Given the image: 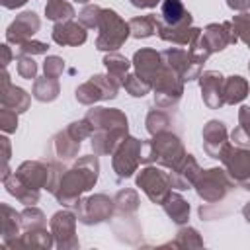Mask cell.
Returning <instances> with one entry per match:
<instances>
[{"label": "cell", "mask_w": 250, "mask_h": 250, "mask_svg": "<svg viewBox=\"0 0 250 250\" xmlns=\"http://www.w3.org/2000/svg\"><path fill=\"white\" fill-rule=\"evenodd\" d=\"M100 176V162L96 154L80 156L70 168H66L59 180V186L55 189V199L61 205L76 207L82 199V193L90 191Z\"/></svg>", "instance_id": "cell-1"}, {"label": "cell", "mask_w": 250, "mask_h": 250, "mask_svg": "<svg viewBox=\"0 0 250 250\" xmlns=\"http://www.w3.org/2000/svg\"><path fill=\"white\" fill-rule=\"evenodd\" d=\"M186 154L188 152H186L180 137L172 131H164V133L152 135V139H148V141H143L141 162L143 164L156 162L162 168L174 170Z\"/></svg>", "instance_id": "cell-2"}, {"label": "cell", "mask_w": 250, "mask_h": 250, "mask_svg": "<svg viewBox=\"0 0 250 250\" xmlns=\"http://www.w3.org/2000/svg\"><path fill=\"white\" fill-rule=\"evenodd\" d=\"M98 31L100 33H98V39H96V49L107 51V53L117 51L127 41V37L131 35L129 21H125L115 10H109V8L102 10Z\"/></svg>", "instance_id": "cell-3"}, {"label": "cell", "mask_w": 250, "mask_h": 250, "mask_svg": "<svg viewBox=\"0 0 250 250\" xmlns=\"http://www.w3.org/2000/svg\"><path fill=\"white\" fill-rule=\"evenodd\" d=\"M193 188L205 203H219L234 189V180L223 168H209L199 172Z\"/></svg>", "instance_id": "cell-4"}, {"label": "cell", "mask_w": 250, "mask_h": 250, "mask_svg": "<svg viewBox=\"0 0 250 250\" xmlns=\"http://www.w3.org/2000/svg\"><path fill=\"white\" fill-rule=\"evenodd\" d=\"M150 86H152V92H154V105L156 107L170 109L182 100L184 80L168 64H162V68L158 70V74L154 76Z\"/></svg>", "instance_id": "cell-5"}, {"label": "cell", "mask_w": 250, "mask_h": 250, "mask_svg": "<svg viewBox=\"0 0 250 250\" xmlns=\"http://www.w3.org/2000/svg\"><path fill=\"white\" fill-rule=\"evenodd\" d=\"M137 188H141L145 191V195L152 201V203H164V199L168 197V193L172 191V182H170V172H164L162 166H150L146 164L135 178Z\"/></svg>", "instance_id": "cell-6"}, {"label": "cell", "mask_w": 250, "mask_h": 250, "mask_svg": "<svg viewBox=\"0 0 250 250\" xmlns=\"http://www.w3.org/2000/svg\"><path fill=\"white\" fill-rule=\"evenodd\" d=\"M141 148H143V141L127 135L121 145L115 148V152L111 154V166H113V172L117 174L119 180H125V178H131L139 164H141Z\"/></svg>", "instance_id": "cell-7"}, {"label": "cell", "mask_w": 250, "mask_h": 250, "mask_svg": "<svg viewBox=\"0 0 250 250\" xmlns=\"http://www.w3.org/2000/svg\"><path fill=\"white\" fill-rule=\"evenodd\" d=\"M115 205L113 199H109L105 193H94L78 201L76 205V217L82 225H100L113 217Z\"/></svg>", "instance_id": "cell-8"}, {"label": "cell", "mask_w": 250, "mask_h": 250, "mask_svg": "<svg viewBox=\"0 0 250 250\" xmlns=\"http://www.w3.org/2000/svg\"><path fill=\"white\" fill-rule=\"evenodd\" d=\"M121 86H117L107 74H94L88 82L80 84L74 90L76 102L84 104V105H92L96 102H105V100H113L117 96Z\"/></svg>", "instance_id": "cell-9"}, {"label": "cell", "mask_w": 250, "mask_h": 250, "mask_svg": "<svg viewBox=\"0 0 250 250\" xmlns=\"http://www.w3.org/2000/svg\"><path fill=\"white\" fill-rule=\"evenodd\" d=\"M76 221H78V217L68 209L57 211L51 217L49 225H51V232L55 236V246L59 250H74L80 246L78 236H76Z\"/></svg>", "instance_id": "cell-10"}, {"label": "cell", "mask_w": 250, "mask_h": 250, "mask_svg": "<svg viewBox=\"0 0 250 250\" xmlns=\"http://www.w3.org/2000/svg\"><path fill=\"white\" fill-rule=\"evenodd\" d=\"M162 57V62L168 64L170 68H174L184 82H191V80H197L201 76V68L203 64L201 62H195L188 51L184 49H178V47H170V49H164L160 53Z\"/></svg>", "instance_id": "cell-11"}, {"label": "cell", "mask_w": 250, "mask_h": 250, "mask_svg": "<svg viewBox=\"0 0 250 250\" xmlns=\"http://www.w3.org/2000/svg\"><path fill=\"white\" fill-rule=\"evenodd\" d=\"M201 137H203V150L215 158V160H223L227 148L230 146V141H229V131L225 127L223 121L219 119H211L205 123L203 131H201Z\"/></svg>", "instance_id": "cell-12"}, {"label": "cell", "mask_w": 250, "mask_h": 250, "mask_svg": "<svg viewBox=\"0 0 250 250\" xmlns=\"http://www.w3.org/2000/svg\"><path fill=\"white\" fill-rule=\"evenodd\" d=\"M221 162L225 164V170L234 180V184H240L244 188L250 182V150L248 148L234 146L230 143Z\"/></svg>", "instance_id": "cell-13"}, {"label": "cell", "mask_w": 250, "mask_h": 250, "mask_svg": "<svg viewBox=\"0 0 250 250\" xmlns=\"http://www.w3.org/2000/svg\"><path fill=\"white\" fill-rule=\"evenodd\" d=\"M16 174L20 176L21 182H25L33 189H49L51 180H53V164L43 162V160H25L18 166Z\"/></svg>", "instance_id": "cell-14"}, {"label": "cell", "mask_w": 250, "mask_h": 250, "mask_svg": "<svg viewBox=\"0 0 250 250\" xmlns=\"http://www.w3.org/2000/svg\"><path fill=\"white\" fill-rule=\"evenodd\" d=\"M41 27V20L35 12H21L20 16H16V20L8 25L6 29V41L8 43H21L31 39L33 33H37Z\"/></svg>", "instance_id": "cell-15"}, {"label": "cell", "mask_w": 250, "mask_h": 250, "mask_svg": "<svg viewBox=\"0 0 250 250\" xmlns=\"http://www.w3.org/2000/svg\"><path fill=\"white\" fill-rule=\"evenodd\" d=\"M223 84H225V76L217 70H205L199 76V86H201V98L205 102L207 107L211 109H219L225 105L223 100Z\"/></svg>", "instance_id": "cell-16"}, {"label": "cell", "mask_w": 250, "mask_h": 250, "mask_svg": "<svg viewBox=\"0 0 250 250\" xmlns=\"http://www.w3.org/2000/svg\"><path fill=\"white\" fill-rule=\"evenodd\" d=\"M78 150H80V143L74 141V139L68 135L66 129L55 133V135L51 137L49 145H47V154L51 156V160H53V162H62V164L74 160L76 154H78Z\"/></svg>", "instance_id": "cell-17"}, {"label": "cell", "mask_w": 250, "mask_h": 250, "mask_svg": "<svg viewBox=\"0 0 250 250\" xmlns=\"http://www.w3.org/2000/svg\"><path fill=\"white\" fill-rule=\"evenodd\" d=\"M0 100H2V107H8V109H14L16 113H23L29 109V104H31V98L29 94L20 88V86H14L10 82V74L8 70L4 68L2 70V90H0Z\"/></svg>", "instance_id": "cell-18"}, {"label": "cell", "mask_w": 250, "mask_h": 250, "mask_svg": "<svg viewBox=\"0 0 250 250\" xmlns=\"http://www.w3.org/2000/svg\"><path fill=\"white\" fill-rule=\"evenodd\" d=\"M211 53H219L229 45H236L238 37L234 33L232 21H223V23H209L205 29H201Z\"/></svg>", "instance_id": "cell-19"}, {"label": "cell", "mask_w": 250, "mask_h": 250, "mask_svg": "<svg viewBox=\"0 0 250 250\" xmlns=\"http://www.w3.org/2000/svg\"><path fill=\"white\" fill-rule=\"evenodd\" d=\"M86 119L96 129H129L127 117L121 109L115 107H92L86 113Z\"/></svg>", "instance_id": "cell-20"}, {"label": "cell", "mask_w": 250, "mask_h": 250, "mask_svg": "<svg viewBox=\"0 0 250 250\" xmlns=\"http://www.w3.org/2000/svg\"><path fill=\"white\" fill-rule=\"evenodd\" d=\"M4 246H8V248H43V250H49L51 246H55V236L45 227H39V229H29V230H25L23 234H20L16 238L6 240Z\"/></svg>", "instance_id": "cell-21"}, {"label": "cell", "mask_w": 250, "mask_h": 250, "mask_svg": "<svg viewBox=\"0 0 250 250\" xmlns=\"http://www.w3.org/2000/svg\"><path fill=\"white\" fill-rule=\"evenodd\" d=\"M199 172H201V166L197 164L195 156H193V154H186V156L182 158V162H180L174 170H170L172 188H176V189H180V191L193 188V184H195Z\"/></svg>", "instance_id": "cell-22"}, {"label": "cell", "mask_w": 250, "mask_h": 250, "mask_svg": "<svg viewBox=\"0 0 250 250\" xmlns=\"http://www.w3.org/2000/svg\"><path fill=\"white\" fill-rule=\"evenodd\" d=\"M51 35H53V41L57 45H62V47H66V45L68 47H78V45L86 43V39H88L86 27L82 23L72 21V20L55 23Z\"/></svg>", "instance_id": "cell-23"}, {"label": "cell", "mask_w": 250, "mask_h": 250, "mask_svg": "<svg viewBox=\"0 0 250 250\" xmlns=\"http://www.w3.org/2000/svg\"><path fill=\"white\" fill-rule=\"evenodd\" d=\"M162 57L158 51L154 49H141L133 55V66H135V72L146 80L148 84H152L154 76L158 74V70L162 68Z\"/></svg>", "instance_id": "cell-24"}, {"label": "cell", "mask_w": 250, "mask_h": 250, "mask_svg": "<svg viewBox=\"0 0 250 250\" xmlns=\"http://www.w3.org/2000/svg\"><path fill=\"white\" fill-rule=\"evenodd\" d=\"M127 135L129 129H96L92 135L94 154H113Z\"/></svg>", "instance_id": "cell-25"}, {"label": "cell", "mask_w": 250, "mask_h": 250, "mask_svg": "<svg viewBox=\"0 0 250 250\" xmlns=\"http://www.w3.org/2000/svg\"><path fill=\"white\" fill-rule=\"evenodd\" d=\"M2 184H4L6 191H8L10 195H14V197H16L20 203H23V205H35V203L39 201V189L29 188L25 182L20 180V176H18L16 172H10L8 176H4V178H2Z\"/></svg>", "instance_id": "cell-26"}, {"label": "cell", "mask_w": 250, "mask_h": 250, "mask_svg": "<svg viewBox=\"0 0 250 250\" xmlns=\"http://www.w3.org/2000/svg\"><path fill=\"white\" fill-rule=\"evenodd\" d=\"M199 31L201 29L193 27V25H166L158 20V31L156 33L162 41H168L172 45H189Z\"/></svg>", "instance_id": "cell-27"}, {"label": "cell", "mask_w": 250, "mask_h": 250, "mask_svg": "<svg viewBox=\"0 0 250 250\" xmlns=\"http://www.w3.org/2000/svg\"><path fill=\"white\" fill-rule=\"evenodd\" d=\"M158 20L166 25H191L193 21L191 14L184 8L182 0H162Z\"/></svg>", "instance_id": "cell-28"}, {"label": "cell", "mask_w": 250, "mask_h": 250, "mask_svg": "<svg viewBox=\"0 0 250 250\" xmlns=\"http://www.w3.org/2000/svg\"><path fill=\"white\" fill-rule=\"evenodd\" d=\"M111 225H113V232L123 242L135 244L141 238V225L137 223L135 215H117L115 213V219Z\"/></svg>", "instance_id": "cell-29"}, {"label": "cell", "mask_w": 250, "mask_h": 250, "mask_svg": "<svg viewBox=\"0 0 250 250\" xmlns=\"http://www.w3.org/2000/svg\"><path fill=\"white\" fill-rule=\"evenodd\" d=\"M102 62H104V66H105V70H107V76H109L117 86H123V82H125V78H127V74H129L131 62H129L123 55H119L117 51L107 53Z\"/></svg>", "instance_id": "cell-30"}, {"label": "cell", "mask_w": 250, "mask_h": 250, "mask_svg": "<svg viewBox=\"0 0 250 250\" xmlns=\"http://www.w3.org/2000/svg\"><path fill=\"white\" fill-rule=\"evenodd\" d=\"M162 207H164V213H166L176 225L182 227V225L188 223V219H189V203H188L180 193L170 191L168 197L164 199Z\"/></svg>", "instance_id": "cell-31"}, {"label": "cell", "mask_w": 250, "mask_h": 250, "mask_svg": "<svg viewBox=\"0 0 250 250\" xmlns=\"http://www.w3.org/2000/svg\"><path fill=\"white\" fill-rule=\"evenodd\" d=\"M248 80L238 76V74H232L229 78H225V84H223V100L225 104L229 105H234V104H240L246 96H248Z\"/></svg>", "instance_id": "cell-32"}, {"label": "cell", "mask_w": 250, "mask_h": 250, "mask_svg": "<svg viewBox=\"0 0 250 250\" xmlns=\"http://www.w3.org/2000/svg\"><path fill=\"white\" fill-rule=\"evenodd\" d=\"M0 225H2V240H10L20 236L21 229V213L12 209L8 203H0Z\"/></svg>", "instance_id": "cell-33"}, {"label": "cell", "mask_w": 250, "mask_h": 250, "mask_svg": "<svg viewBox=\"0 0 250 250\" xmlns=\"http://www.w3.org/2000/svg\"><path fill=\"white\" fill-rule=\"evenodd\" d=\"M61 94V86H59V80L57 78H49V76H43V78H35L33 80V90H31V96L39 102H53L57 100Z\"/></svg>", "instance_id": "cell-34"}, {"label": "cell", "mask_w": 250, "mask_h": 250, "mask_svg": "<svg viewBox=\"0 0 250 250\" xmlns=\"http://www.w3.org/2000/svg\"><path fill=\"white\" fill-rule=\"evenodd\" d=\"M129 29H131V35L137 37V39L150 37V35H154L158 31V18L154 14L137 16V18L129 20Z\"/></svg>", "instance_id": "cell-35"}, {"label": "cell", "mask_w": 250, "mask_h": 250, "mask_svg": "<svg viewBox=\"0 0 250 250\" xmlns=\"http://www.w3.org/2000/svg\"><path fill=\"white\" fill-rule=\"evenodd\" d=\"M113 205H115V213L117 215H137L139 209V195L135 189L125 188L119 189L113 197Z\"/></svg>", "instance_id": "cell-36"}, {"label": "cell", "mask_w": 250, "mask_h": 250, "mask_svg": "<svg viewBox=\"0 0 250 250\" xmlns=\"http://www.w3.org/2000/svg\"><path fill=\"white\" fill-rule=\"evenodd\" d=\"M45 16H47V20L59 23V21H68V20H72L76 14H74L72 4L66 2V0H47Z\"/></svg>", "instance_id": "cell-37"}, {"label": "cell", "mask_w": 250, "mask_h": 250, "mask_svg": "<svg viewBox=\"0 0 250 250\" xmlns=\"http://www.w3.org/2000/svg\"><path fill=\"white\" fill-rule=\"evenodd\" d=\"M172 123H174L172 115H170L168 111H164L162 107H160V109H150L148 115H146V121H145L146 131H148L150 135H158V133L170 131Z\"/></svg>", "instance_id": "cell-38"}, {"label": "cell", "mask_w": 250, "mask_h": 250, "mask_svg": "<svg viewBox=\"0 0 250 250\" xmlns=\"http://www.w3.org/2000/svg\"><path fill=\"white\" fill-rule=\"evenodd\" d=\"M164 246H172V248H203V240L199 236V232L193 227H180V230L176 232V238Z\"/></svg>", "instance_id": "cell-39"}, {"label": "cell", "mask_w": 250, "mask_h": 250, "mask_svg": "<svg viewBox=\"0 0 250 250\" xmlns=\"http://www.w3.org/2000/svg\"><path fill=\"white\" fill-rule=\"evenodd\" d=\"M45 225H47V219H45L43 211L37 209L35 205H25V209L21 211V229L29 230V229L45 227Z\"/></svg>", "instance_id": "cell-40"}, {"label": "cell", "mask_w": 250, "mask_h": 250, "mask_svg": "<svg viewBox=\"0 0 250 250\" xmlns=\"http://www.w3.org/2000/svg\"><path fill=\"white\" fill-rule=\"evenodd\" d=\"M189 49H188V53H189V57L195 61V62H205L213 53H211V49H209V45H207V41H205V37H203V33L199 31L195 37H193V41L188 45Z\"/></svg>", "instance_id": "cell-41"}, {"label": "cell", "mask_w": 250, "mask_h": 250, "mask_svg": "<svg viewBox=\"0 0 250 250\" xmlns=\"http://www.w3.org/2000/svg\"><path fill=\"white\" fill-rule=\"evenodd\" d=\"M123 88H125L131 96H135V98H143V96H146V94L152 90V86H150L146 80H143L137 72H129V74H127V78H125V82H123Z\"/></svg>", "instance_id": "cell-42"}, {"label": "cell", "mask_w": 250, "mask_h": 250, "mask_svg": "<svg viewBox=\"0 0 250 250\" xmlns=\"http://www.w3.org/2000/svg\"><path fill=\"white\" fill-rule=\"evenodd\" d=\"M232 27H234V33H236L238 41H242L244 45L250 47V14L248 12H238L232 18Z\"/></svg>", "instance_id": "cell-43"}, {"label": "cell", "mask_w": 250, "mask_h": 250, "mask_svg": "<svg viewBox=\"0 0 250 250\" xmlns=\"http://www.w3.org/2000/svg\"><path fill=\"white\" fill-rule=\"evenodd\" d=\"M102 10L104 8H100L96 4H88L78 14V21L88 29H98V23H100V18H102Z\"/></svg>", "instance_id": "cell-44"}, {"label": "cell", "mask_w": 250, "mask_h": 250, "mask_svg": "<svg viewBox=\"0 0 250 250\" xmlns=\"http://www.w3.org/2000/svg\"><path fill=\"white\" fill-rule=\"evenodd\" d=\"M66 131H68V135H70L74 141H78V143H82L84 139H88V137L94 135V127H92V123H90L86 117L80 119V121H72V123L66 127Z\"/></svg>", "instance_id": "cell-45"}, {"label": "cell", "mask_w": 250, "mask_h": 250, "mask_svg": "<svg viewBox=\"0 0 250 250\" xmlns=\"http://www.w3.org/2000/svg\"><path fill=\"white\" fill-rule=\"evenodd\" d=\"M49 51V45L43 43V41H35V39H27V41H21L16 45V53L18 55H45Z\"/></svg>", "instance_id": "cell-46"}, {"label": "cell", "mask_w": 250, "mask_h": 250, "mask_svg": "<svg viewBox=\"0 0 250 250\" xmlns=\"http://www.w3.org/2000/svg\"><path fill=\"white\" fill-rule=\"evenodd\" d=\"M18 74L25 80L37 78V62L29 55H18Z\"/></svg>", "instance_id": "cell-47"}, {"label": "cell", "mask_w": 250, "mask_h": 250, "mask_svg": "<svg viewBox=\"0 0 250 250\" xmlns=\"http://www.w3.org/2000/svg\"><path fill=\"white\" fill-rule=\"evenodd\" d=\"M62 70H64V61H62L61 57L51 55V57L45 59V62H43V72H45V76H49V78H59V76L62 74Z\"/></svg>", "instance_id": "cell-48"}, {"label": "cell", "mask_w": 250, "mask_h": 250, "mask_svg": "<svg viewBox=\"0 0 250 250\" xmlns=\"http://www.w3.org/2000/svg\"><path fill=\"white\" fill-rule=\"evenodd\" d=\"M0 129L4 133H16V129H18V113L14 109H8V107L0 109Z\"/></svg>", "instance_id": "cell-49"}, {"label": "cell", "mask_w": 250, "mask_h": 250, "mask_svg": "<svg viewBox=\"0 0 250 250\" xmlns=\"http://www.w3.org/2000/svg\"><path fill=\"white\" fill-rule=\"evenodd\" d=\"M230 141L234 146H242V148H248L250 146V131H246L242 125L234 127L230 131Z\"/></svg>", "instance_id": "cell-50"}, {"label": "cell", "mask_w": 250, "mask_h": 250, "mask_svg": "<svg viewBox=\"0 0 250 250\" xmlns=\"http://www.w3.org/2000/svg\"><path fill=\"white\" fill-rule=\"evenodd\" d=\"M238 125H242L246 131H250V105H242L238 109Z\"/></svg>", "instance_id": "cell-51"}, {"label": "cell", "mask_w": 250, "mask_h": 250, "mask_svg": "<svg viewBox=\"0 0 250 250\" xmlns=\"http://www.w3.org/2000/svg\"><path fill=\"white\" fill-rule=\"evenodd\" d=\"M227 4L234 12H248L250 10V0H227Z\"/></svg>", "instance_id": "cell-52"}, {"label": "cell", "mask_w": 250, "mask_h": 250, "mask_svg": "<svg viewBox=\"0 0 250 250\" xmlns=\"http://www.w3.org/2000/svg\"><path fill=\"white\" fill-rule=\"evenodd\" d=\"M135 8H154L156 4H162V0H129Z\"/></svg>", "instance_id": "cell-53"}, {"label": "cell", "mask_w": 250, "mask_h": 250, "mask_svg": "<svg viewBox=\"0 0 250 250\" xmlns=\"http://www.w3.org/2000/svg\"><path fill=\"white\" fill-rule=\"evenodd\" d=\"M27 0H0V4L6 8V10H16V8H21Z\"/></svg>", "instance_id": "cell-54"}, {"label": "cell", "mask_w": 250, "mask_h": 250, "mask_svg": "<svg viewBox=\"0 0 250 250\" xmlns=\"http://www.w3.org/2000/svg\"><path fill=\"white\" fill-rule=\"evenodd\" d=\"M2 66L6 68L8 64H10V61H12V51H10V47H8V43H4L2 47Z\"/></svg>", "instance_id": "cell-55"}, {"label": "cell", "mask_w": 250, "mask_h": 250, "mask_svg": "<svg viewBox=\"0 0 250 250\" xmlns=\"http://www.w3.org/2000/svg\"><path fill=\"white\" fill-rule=\"evenodd\" d=\"M242 217H244V219H246V223L250 225V201H248V203L242 207Z\"/></svg>", "instance_id": "cell-56"}, {"label": "cell", "mask_w": 250, "mask_h": 250, "mask_svg": "<svg viewBox=\"0 0 250 250\" xmlns=\"http://www.w3.org/2000/svg\"><path fill=\"white\" fill-rule=\"evenodd\" d=\"M74 2H80V4H86V2H90V0H74Z\"/></svg>", "instance_id": "cell-57"}, {"label": "cell", "mask_w": 250, "mask_h": 250, "mask_svg": "<svg viewBox=\"0 0 250 250\" xmlns=\"http://www.w3.org/2000/svg\"><path fill=\"white\" fill-rule=\"evenodd\" d=\"M244 188H246V189H248V191H250V182H248V184H246V186H244Z\"/></svg>", "instance_id": "cell-58"}, {"label": "cell", "mask_w": 250, "mask_h": 250, "mask_svg": "<svg viewBox=\"0 0 250 250\" xmlns=\"http://www.w3.org/2000/svg\"><path fill=\"white\" fill-rule=\"evenodd\" d=\"M248 70H250V62H248Z\"/></svg>", "instance_id": "cell-59"}]
</instances>
